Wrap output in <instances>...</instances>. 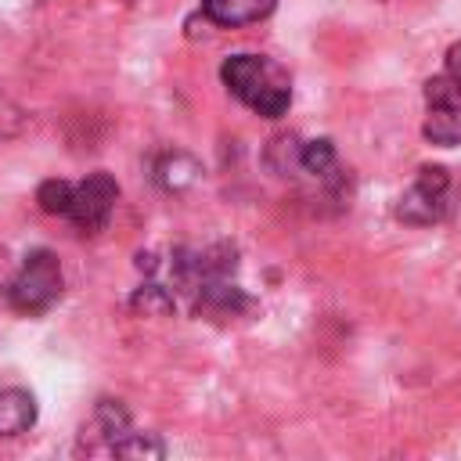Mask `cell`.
<instances>
[{
	"label": "cell",
	"mask_w": 461,
	"mask_h": 461,
	"mask_svg": "<svg viewBox=\"0 0 461 461\" xmlns=\"http://www.w3.org/2000/svg\"><path fill=\"white\" fill-rule=\"evenodd\" d=\"M36 425V396L22 385L0 389V436H22Z\"/></svg>",
	"instance_id": "5"
},
{
	"label": "cell",
	"mask_w": 461,
	"mask_h": 461,
	"mask_svg": "<svg viewBox=\"0 0 461 461\" xmlns=\"http://www.w3.org/2000/svg\"><path fill=\"white\" fill-rule=\"evenodd\" d=\"M299 166L306 169V173H313V176H324V173H331L335 169V144L331 140H306L303 144V155H299Z\"/></svg>",
	"instance_id": "11"
},
{
	"label": "cell",
	"mask_w": 461,
	"mask_h": 461,
	"mask_svg": "<svg viewBox=\"0 0 461 461\" xmlns=\"http://www.w3.org/2000/svg\"><path fill=\"white\" fill-rule=\"evenodd\" d=\"M61 285H65V274H61L58 256L50 249H36V252L25 256L22 270L14 274V281L7 288V299L22 313H43L58 303Z\"/></svg>",
	"instance_id": "2"
},
{
	"label": "cell",
	"mask_w": 461,
	"mask_h": 461,
	"mask_svg": "<svg viewBox=\"0 0 461 461\" xmlns=\"http://www.w3.org/2000/svg\"><path fill=\"white\" fill-rule=\"evenodd\" d=\"M25 122H29L25 108H22L14 97H7V94L0 90V140H11V137H18V133L25 130Z\"/></svg>",
	"instance_id": "13"
},
{
	"label": "cell",
	"mask_w": 461,
	"mask_h": 461,
	"mask_svg": "<svg viewBox=\"0 0 461 461\" xmlns=\"http://www.w3.org/2000/svg\"><path fill=\"white\" fill-rule=\"evenodd\" d=\"M112 454H115V457H162L166 447H162L151 432H126V436L115 439Z\"/></svg>",
	"instance_id": "10"
},
{
	"label": "cell",
	"mask_w": 461,
	"mask_h": 461,
	"mask_svg": "<svg viewBox=\"0 0 461 461\" xmlns=\"http://www.w3.org/2000/svg\"><path fill=\"white\" fill-rule=\"evenodd\" d=\"M223 86L256 115L281 119L292 104V76L267 54H230L220 65Z\"/></svg>",
	"instance_id": "1"
},
{
	"label": "cell",
	"mask_w": 461,
	"mask_h": 461,
	"mask_svg": "<svg viewBox=\"0 0 461 461\" xmlns=\"http://www.w3.org/2000/svg\"><path fill=\"white\" fill-rule=\"evenodd\" d=\"M133 310L144 317H166V313H173V295L162 285H140L133 292Z\"/></svg>",
	"instance_id": "12"
},
{
	"label": "cell",
	"mask_w": 461,
	"mask_h": 461,
	"mask_svg": "<svg viewBox=\"0 0 461 461\" xmlns=\"http://www.w3.org/2000/svg\"><path fill=\"white\" fill-rule=\"evenodd\" d=\"M421 133H425L429 144L457 148L461 144V104H429Z\"/></svg>",
	"instance_id": "7"
},
{
	"label": "cell",
	"mask_w": 461,
	"mask_h": 461,
	"mask_svg": "<svg viewBox=\"0 0 461 461\" xmlns=\"http://www.w3.org/2000/svg\"><path fill=\"white\" fill-rule=\"evenodd\" d=\"M36 202H40V209L43 212H50V216H65L68 212V202H72V180H43L40 187H36Z\"/></svg>",
	"instance_id": "9"
},
{
	"label": "cell",
	"mask_w": 461,
	"mask_h": 461,
	"mask_svg": "<svg viewBox=\"0 0 461 461\" xmlns=\"http://www.w3.org/2000/svg\"><path fill=\"white\" fill-rule=\"evenodd\" d=\"M274 7H277V0H202L205 22L223 25V29H238V25L263 22Z\"/></svg>",
	"instance_id": "4"
},
{
	"label": "cell",
	"mask_w": 461,
	"mask_h": 461,
	"mask_svg": "<svg viewBox=\"0 0 461 461\" xmlns=\"http://www.w3.org/2000/svg\"><path fill=\"white\" fill-rule=\"evenodd\" d=\"M198 173H202V166H198V158L187 155V151H169V155H162L158 166H155V180H158L166 191H184V187H191V184L198 180Z\"/></svg>",
	"instance_id": "8"
},
{
	"label": "cell",
	"mask_w": 461,
	"mask_h": 461,
	"mask_svg": "<svg viewBox=\"0 0 461 461\" xmlns=\"http://www.w3.org/2000/svg\"><path fill=\"white\" fill-rule=\"evenodd\" d=\"M115 198H119L115 176L104 173V169H97V173H90L86 180L72 184V202H68L65 220H68L76 230H83V234H97V230L108 227L112 209H115Z\"/></svg>",
	"instance_id": "3"
},
{
	"label": "cell",
	"mask_w": 461,
	"mask_h": 461,
	"mask_svg": "<svg viewBox=\"0 0 461 461\" xmlns=\"http://www.w3.org/2000/svg\"><path fill=\"white\" fill-rule=\"evenodd\" d=\"M443 76L450 79V86H454V94H457V101H461V40H457V43H450V50H447V65H443Z\"/></svg>",
	"instance_id": "15"
},
{
	"label": "cell",
	"mask_w": 461,
	"mask_h": 461,
	"mask_svg": "<svg viewBox=\"0 0 461 461\" xmlns=\"http://www.w3.org/2000/svg\"><path fill=\"white\" fill-rule=\"evenodd\" d=\"M443 198H447V194H436V191H429V187H421V184H411V187L400 194V202H396V216H400L403 223H414V227L436 223V220L443 216Z\"/></svg>",
	"instance_id": "6"
},
{
	"label": "cell",
	"mask_w": 461,
	"mask_h": 461,
	"mask_svg": "<svg viewBox=\"0 0 461 461\" xmlns=\"http://www.w3.org/2000/svg\"><path fill=\"white\" fill-rule=\"evenodd\" d=\"M425 101H429V104H461L447 76H432V79L425 83Z\"/></svg>",
	"instance_id": "14"
}]
</instances>
